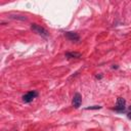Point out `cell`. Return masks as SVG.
Wrapping results in <instances>:
<instances>
[{
	"label": "cell",
	"mask_w": 131,
	"mask_h": 131,
	"mask_svg": "<svg viewBox=\"0 0 131 131\" xmlns=\"http://www.w3.org/2000/svg\"><path fill=\"white\" fill-rule=\"evenodd\" d=\"M31 30H32L34 33H36V34H38V35H40V36H42V37H44V38L48 37V32H47V30L44 29L43 27L37 25V24H31Z\"/></svg>",
	"instance_id": "6da1fadb"
},
{
	"label": "cell",
	"mask_w": 131,
	"mask_h": 131,
	"mask_svg": "<svg viewBox=\"0 0 131 131\" xmlns=\"http://www.w3.org/2000/svg\"><path fill=\"white\" fill-rule=\"evenodd\" d=\"M38 96V92L37 91H29L28 93H26L24 96H23V101L25 103H29L31 101H33V99L35 97Z\"/></svg>",
	"instance_id": "7a4b0ae2"
},
{
	"label": "cell",
	"mask_w": 131,
	"mask_h": 131,
	"mask_svg": "<svg viewBox=\"0 0 131 131\" xmlns=\"http://www.w3.org/2000/svg\"><path fill=\"white\" fill-rule=\"evenodd\" d=\"M82 103V96L80 93H75L74 94V97H73V100H72V105L75 107V108H79L80 105Z\"/></svg>",
	"instance_id": "3957f363"
},
{
	"label": "cell",
	"mask_w": 131,
	"mask_h": 131,
	"mask_svg": "<svg viewBox=\"0 0 131 131\" xmlns=\"http://www.w3.org/2000/svg\"><path fill=\"white\" fill-rule=\"evenodd\" d=\"M125 104H126V100L123 97H118L117 102H116V106L114 110L119 111V112H123L125 110Z\"/></svg>",
	"instance_id": "277c9868"
},
{
	"label": "cell",
	"mask_w": 131,
	"mask_h": 131,
	"mask_svg": "<svg viewBox=\"0 0 131 131\" xmlns=\"http://www.w3.org/2000/svg\"><path fill=\"white\" fill-rule=\"evenodd\" d=\"M64 36L70 40V41H73V42H77L80 40V36L76 33V32H66L64 33Z\"/></svg>",
	"instance_id": "5b68a950"
},
{
	"label": "cell",
	"mask_w": 131,
	"mask_h": 131,
	"mask_svg": "<svg viewBox=\"0 0 131 131\" xmlns=\"http://www.w3.org/2000/svg\"><path fill=\"white\" fill-rule=\"evenodd\" d=\"M66 57L67 58H80L82 57V54L76 51H69V52H66Z\"/></svg>",
	"instance_id": "8992f818"
},
{
	"label": "cell",
	"mask_w": 131,
	"mask_h": 131,
	"mask_svg": "<svg viewBox=\"0 0 131 131\" xmlns=\"http://www.w3.org/2000/svg\"><path fill=\"white\" fill-rule=\"evenodd\" d=\"M10 18H13V19H19V20H26L27 17L24 16V15H18V14H10L9 15Z\"/></svg>",
	"instance_id": "52a82bcc"
},
{
	"label": "cell",
	"mask_w": 131,
	"mask_h": 131,
	"mask_svg": "<svg viewBox=\"0 0 131 131\" xmlns=\"http://www.w3.org/2000/svg\"><path fill=\"white\" fill-rule=\"evenodd\" d=\"M99 108H101V106L100 105H91V106H87V107H85V110H99Z\"/></svg>",
	"instance_id": "ba28073f"
},
{
	"label": "cell",
	"mask_w": 131,
	"mask_h": 131,
	"mask_svg": "<svg viewBox=\"0 0 131 131\" xmlns=\"http://www.w3.org/2000/svg\"><path fill=\"white\" fill-rule=\"evenodd\" d=\"M127 117H128L129 119H131V113H129V114H127Z\"/></svg>",
	"instance_id": "9c48e42d"
},
{
	"label": "cell",
	"mask_w": 131,
	"mask_h": 131,
	"mask_svg": "<svg viewBox=\"0 0 131 131\" xmlns=\"http://www.w3.org/2000/svg\"><path fill=\"white\" fill-rule=\"evenodd\" d=\"M96 78H97V79H101V78H102V76H96Z\"/></svg>",
	"instance_id": "30bf717a"
},
{
	"label": "cell",
	"mask_w": 131,
	"mask_h": 131,
	"mask_svg": "<svg viewBox=\"0 0 131 131\" xmlns=\"http://www.w3.org/2000/svg\"><path fill=\"white\" fill-rule=\"evenodd\" d=\"M129 110H130V111H131V105H130V106H129Z\"/></svg>",
	"instance_id": "8fae6325"
}]
</instances>
